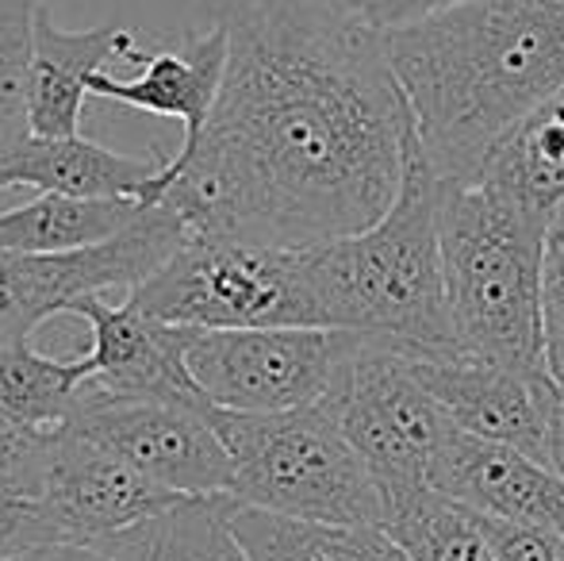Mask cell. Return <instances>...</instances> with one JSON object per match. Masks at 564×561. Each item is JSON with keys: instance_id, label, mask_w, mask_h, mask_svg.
<instances>
[{"instance_id": "obj_18", "label": "cell", "mask_w": 564, "mask_h": 561, "mask_svg": "<svg viewBox=\"0 0 564 561\" xmlns=\"http://www.w3.org/2000/svg\"><path fill=\"white\" fill-rule=\"evenodd\" d=\"M476 185L550 224L564 204V97L534 108L488 150Z\"/></svg>"}, {"instance_id": "obj_24", "label": "cell", "mask_w": 564, "mask_h": 561, "mask_svg": "<svg viewBox=\"0 0 564 561\" xmlns=\"http://www.w3.org/2000/svg\"><path fill=\"white\" fill-rule=\"evenodd\" d=\"M542 327H545V374L564 385V204L545 227L542 255Z\"/></svg>"}, {"instance_id": "obj_22", "label": "cell", "mask_w": 564, "mask_h": 561, "mask_svg": "<svg viewBox=\"0 0 564 561\" xmlns=\"http://www.w3.org/2000/svg\"><path fill=\"white\" fill-rule=\"evenodd\" d=\"M384 531L411 561H496L480 511L438 488H419L388 504Z\"/></svg>"}, {"instance_id": "obj_21", "label": "cell", "mask_w": 564, "mask_h": 561, "mask_svg": "<svg viewBox=\"0 0 564 561\" xmlns=\"http://www.w3.org/2000/svg\"><path fill=\"white\" fill-rule=\"evenodd\" d=\"M93 377L89 354L54 358L31 343L0 346V416L23 431H58L69 423L77 392Z\"/></svg>"}, {"instance_id": "obj_5", "label": "cell", "mask_w": 564, "mask_h": 561, "mask_svg": "<svg viewBox=\"0 0 564 561\" xmlns=\"http://www.w3.org/2000/svg\"><path fill=\"white\" fill-rule=\"evenodd\" d=\"M208 416L235 465V500L323 524L384 527V493L327 404L269 416L208 408Z\"/></svg>"}, {"instance_id": "obj_14", "label": "cell", "mask_w": 564, "mask_h": 561, "mask_svg": "<svg viewBox=\"0 0 564 561\" xmlns=\"http://www.w3.org/2000/svg\"><path fill=\"white\" fill-rule=\"evenodd\" d=\"M147 62L139 39L116 23L89 31H66L54 23L51 8L39 4L35 15V62H31V131L35 136H82L89 85L105 74L108 62Z\"/></svg>"}, {"instance_id": "obj_15", "label": "cell", "mask_w": 564, "mask_h": 561, "mask_svg": "<svg viewBox=\"0 0 564 561\" xmlns=\"http://www.w3.org/2000/svg\"><path fill=\"white\" fill-rule=\"evenodd\" d=\"M227 74V31L208 23L200 35H185L177 51H158L142 62L139 77L119 82L112 74H97L89 85L93 97L116 100V105L139 108L150 116L181 120L185 139L181 150H193L204 136L212 112H216L219 89Z\"/></svg>"}, {"instance_id": "obj_8", "label": "cell", "mask_w": 564, "mask_h": 561, "mask_svg": "<svg viewBox=\"0 0 564 561\" xmlns=\"http://www.w3.org/2000/svg\"><path fill=\"white\" fill-rule=\"evenodd\" d=\"M357 331L338 327H188L185 366L212 408L224 412H296L335 389Z\"/></svg>"}, {"instance_id": "obj_11", "label": "cell", "mask_w": 564, "mask_h": 561, "mask_svg": "<svg viewBox=\"0 0 564 561\" xmlns=\"http://www.w3.org/2000/svg\"><path fill=\"white\" fill-rule=\"evenodd\" d=\"M69 315L89 323L93 381L105 392L212 408L185 366L188 327L154 320L131 296H123V304H112L108 296H82Z\"/></svg>"}, {"instance_id": "obj_27", "label": "cell", "mask_w": 564, "mask_h": 561, "mask_svg": "<svg viewBox=\"0 0 564 561\" xmlns=\"http://www.w3.org/2000/svg\"><path fill=\"white\" fill-rule=\"evenodd\" d=\"M335 4H341L349 15H357L361 23H369V28L388 35V31L411 28L419 20L449 12V8L465 4V0H335Z\"/></svg>"}, {"instance_id": "obj_12", "label": "cell", "mask_w": 564, "mask_h": 561, "mask_svg": "<svg viewBox=\"0 0 564 561\" xmlns=\"http://www.w3.org/2000/svg\"><path fill=\"white\" fill-rule=\"evenodd\" d=\"M431 488L507 524L553 527L564 535V481L550 462L507 442H488L453 423L431 473Z\"/></svg>"}, {"instance_id": "obj_9", "label": "cell", "mask_w": 564, "mask_h": 561, "mask_svg": "<svg viewBox=\"0 0 564 561\" xmlns=\"http://www.w3.org/2000/svg\"><path fill=\"white\" fill-rule=\"evenodd\" d=\"M66 427L112 450L131 470L170 493L230 496L235 488V465L208 408L112 397L89 377Z\"/></svg>"}, {"instance_id": "obj_23", "label": "cell", "mask_w": 564, "mask_h": 561, "mask_svg": "<svg viewBox=\"0 0 564 561\" xmlns=\"http://www.w3.org/2000/svg\"><path fill=\"white\" fill-rule=\"evenodd\" d=\"M43 0H0V158L20 150L31 131V62L35 15Z\"/></svg>"}, {"instance_id": "obj_20", "label": "cell", "mask_w": 564, "mask_h": 561, "mask_svg": "<svg viewBox=\"0 0 564 561\" xmlns=\"http://www.w3.org/2000/svg\"><path fill=\"white\" fill-rule=\"evenodd\" d=\"M227 500L230 496H185L93 547L116 561H250L230 531Z\"/></svg>"}, {"instance_id": "obj_28", "label": "cell", "mask_w": 564, "mask_h": 561, "mask_svg": "<svg viewBox=\"0 0 564 561\" xmlns=\"http://www.w3.org/2000/svg\"><path fill=\"white\" fill-rule=\"evenodd\" d=\"M538 397H542L545 416V462L564 481V385L553 381L550 374H542L538 377Z\"/></svg>"}, {"instance_id": "obj_10", "label": "cell", "mask_w": 564, "mask_h": 561, "mask_svg": "<svg viewBox=\"0 0 564 561\" xmlns=\"http://www.w3.org/2000/svg\"><path fill=\"white\" fill-rule=\"evenodd\" d=\"M20 481L35 496L54 542H100L185 500L74 427L46 434Z\"/></svg>"}, {"instance_id": "obj_17", "label": "cell", "mask_w": 564, "mask_h": 561, "mask_svg": "<svg viewBox=\"0 0 564 561\" xmlns=\"http://www.w3.org/2000/svg\"><path fill=\"white\" fill-rule=\"evenodd\" d=\"M227 519L250 561H411L377 524H323L281 516L230 496Z\"/></svg>"}, {"instance_id": "obj_6", "label": "cell", "mask_w": 564, "mask_h": 561, "mask_svg": "<svg viewBox=\"0 0 564 561\" xmlns=\"http://www.w3.org/2000/svg\"><path fill=\"white\" fill-rule=\"evenodd\" d=\"M127 296L154 320L196 331L327 327L307 247L188 235L185 247Z\"/></svg>"}, {"instance_id": "obj_19", "label": "cell", "mask_w": 564, "mask_h": 561, "mask_svg": "<svg viewBox=\"0 0 564 561\" xmlns=\"http://www.w3.org/2000/svg\"><path fill=\"white\" fill-rule=\"evenodd\" d=\"M150 204L131 196H62L39 193L20 208L0 212V250L15 255H66L112 239Z\"/></svg>"}, {"instance_id": "obj_30", "label": "cell", "mask_w": 564, "mask_h": 561, "mask_svg": "<svg viewBox=\"0 0 564 561\" xmlns=\"http://www.w3.org/2000/svg\"><path fill=\"white\" fill-rule=\"evenodd\" d=\"M8 561H116L93 542H39V547L23 550V554Z\"/></svg>"}, {"instance_id": "obj_1", "label": "cell", "mask_w": 564, "mask_h": 561, "mask_svg": "<svg viewBox=\"0 0 564 561\" xmlns=\"http://www.w3.org/2000/svg\"><path fill=\"white\" fill-rule=\"evenodd\" d=\"M227 31L204 136L165 162L193 235L319 247L372 227L419 154L388 35L335 0H200Z\"/></svg>"}, {"instance_id": "obj_13", "label": "cell", "mask_w": 564, "mask_h": 561, "mask_svg": "<svg viewBox=\"0 0 564 561\" xmlns=\"http://www.w3.org/2000/svg\"><path fill=\"white\" fill-rule=\"evenodd\" d=\"M415 369L460 431L488 442H507L545 462L538 377L480 358H415Z\"/></svg>"}, {"instance_id": "obj_25", "label": "cell", "mask_w": 564, "mask_h": 561, "mask_svg": "<svg viewBox=\"0 0 564 561\" xmlns=\"http://www.w3.org/2000/svg\"><path fill=\"white\" fill-rule=\"evenodd\" d=\"M39 542H54V535L39 516L35 496L23 488L20 477L0 473V561L23 554Z\"/></svg>"}, {"instance_id": "obj_26", "label": "cell", "mask_w": 564, "mask_h": 561, "mask_svg": "<svg viewBox=\"0 0 564 561\" xmlns=\"http://www.w3.org/2000/svg\"><path fill=\"white\" fill-rule=\"evenodd\" d=\"M484 527L496 561H564V535L553 527L507 524L491 516H484Z\"/></svg>"}, {"instance_id": "obj_2", "label": "cell", "mask_w": 564, "mask_h": 561, "mask_svg": "<svg viewBox=\"0 0 564 561\" xmlns=\"http://www.w3.org/2000/svg\"><path fill=\"white\" fill-rule=\"evenodd\" d=\"M388 58L434 173L476 181L514 123L564 97V0H465L388 31Z\"/></svg>"}, {"instance_id": "obj_3", "label": "cell", "mask_w": 564, "mask_h": 561, "mask_svg": "<svg viewBox=\"0 0 564 561\" xmlns=\"http://www.w3.org/2000/svg\"><path fill=\"white\" fill-rule=\"evenodd\" d=\"M438 193L442 177L419 150L377 224L307 247L327 327L369 335L408 358H460L446 312Z\"/></svg>"}, {"instance_id": "obj_16", "label": "cell", "mask_w": 564, "mask_h": 561, "mask_svg": "<svg viewBox=\"0 0 564 561\" xmlns=\"http://www.w3.org/2000/svg\"><path fill=\"white\" fill-rule=\"evenodd\" d=\"M162 154H119L85 136H31L20 150L0 158V193L28 185L62 196H131L142 204L162 201Z\"/></svg>"}, {"instance_id": "obj_29", "label": "cell", "mask_w": 564, "mask_h": 561, "mask_svg": "<svg viewBox=\"0 0 564 561\" xmlns=\"http://www.w3.org/2000/svg\"><path fill=\"white\" fill-rule=\"evenodd\" d=\"M46 434H51V431H46ZM46 434L23 431V427L8 423L4 416H0V473L23 477V473L31 470V462H35V454H39V446H43Z\"/></svg>"}, {"instance_id": "obj_4", "label": "cell", "mask_w": 564, "mask_h": 561, "mask_svg": "<svg viewBox=\"0 0 564 561\" xmlns=\"http://www.w3.org/2000/svg\"><path fill=\"white\" fill-rule=\"evenodd\" d=\"M545 227L476 181L442 177V278L460 358L496 362L527 377L545 374Z\"/></svg>"}, {"instance_id": "obj_7", "label": "cell", "mask_w": 564, "mask_h": 561, "mask_svg": "<svg viewBox=\"0 0 564 561\" xmlns=\"http://www.w3.org/2000/svg\"><path fill=\"white\" fill-rule=\"evenodd\" d=\"M323 404L377 477L384 508L419 488H431L434 462L446 446L453 420L423 385L415 358L357 335Z\"/></svg>"}]
</instances>
